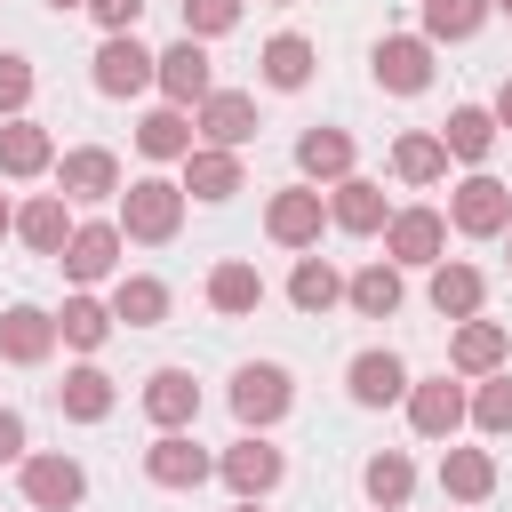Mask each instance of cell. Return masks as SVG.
<instances>
[{
    "instance_id": "cell-9",
    "label": "cell",
    "mask_w": 512,
    "mask_h": 512,
    "mask_svg": "<svg viewBox=\"0 0 512 512\" xmlns=\"http://www.w3.org/2000/svg\"><path fill=\"white\" fill-rule=\"evenodd\" d=\"M16 480H24V504H40V512H72V504L88 496V472H80L64 448L24 456V464H16Z\"/></svg>"
},
{
    "instance_id": "cell-25",
    "label": "cell",
    "mask_w": 512,
    "mask_h": 512,
    "mask_svg": "<svg viewBox=\"0 0 512 512\" xmlns=\"http://www.w3.org/2000/svg\"><path fill=\"white\" fill-rule=\"evenodd\" d=\"M424 296H432V312H440V320H472V312L488 304V280H480V264H456V256H440Z\"/></svg>"
},
{
    "instance_id": "cell-45",
    "label": "cell",
    "mask_w": 512,
    "mask_h": 512,
    "mask_svg": "<svg viewBox=\"0 0 512 512\" xmlns=\"http://www.w3.org/2000/svg\"><path fill=\"white\" fill-rule=\"evenodd\" d=\"M8 232H16V208H8V192H0V240H8Z\"/></svg>"
},
{
    "instance_id": "cell-12",
    "label": "cell",
    "mask_w": 512,
    "mask_h": 512,
    "mask_svg": "<svg viewBox=\"0 0 512 512\" xmlns=\"http://www.w3.org/2000/svg\"><path fill=\"white\" fill-rule=\"evenodd\" d=\"M120 248H128V240H120V224H72V240H64V256H56V264H64V280H72V288H96V280H112V272H120Z\"/></svg>"
},
{
    "instance_id": "cell-13",
    "label": "cell",
    "mask_w": 512,
    "mask_h": 512,
    "mask_svg": "<svg viewBox=\"0 0 512 512\" xmlns=\"http://www.w3.org/2000/svg\"><path fill=\"white\" fill-rule=\"evenodd\" d=\"M504 360H512V328H504V320H480V312L456 320V336H448V368H456V376L480 384V376H496Z\"/></svg>"
},
{
    "instance_id": "cell-22",
    "label": "cell",
    "mask_w": 512,
    "mask_h": 512,
    "mask_svg": "<svg viewBox=\"0 0 512 512\" xmlns=\"http://www.w3.org/2000/svg\"><path fill=\"white\" fill-rule=\"evenodd\" d=\"M16 240H24L32 256H64V240H72V200H64V192H32V200L16 208Z\"/></svg>"
},
{
    "instance_id": "cell-8",
    "label": "cell",
    "mask_w": 512,
    "mask_h": 512,
    "mask_svg": "<svg viewBox=\"0 0 512 512\" xmlns=\"http://www.w3.org/2000/svg\"><path fill=\"white\" fill-rule=\"evenodd\" d=\"M448 256V216L440 208H392V224H384V264H440Z\"/></svg>"
},
{
    "instance_id": "cell-4",
    "label": "cell",
    "mask_w": 512,
    "mask_h": 512,
    "mask_svg": "<svg viewBox=\"0 0 512 512\" xmlns=\"http://www.w3.org/2000/svg\"><path fill=\"white\" fill-rule=\"evenodd\" d=\"M216 480H224V488H232L240 504H264V496H272V488L288 480V456H280V448H272L264 432H240V440H232V448L216 456Z\"/></svg>"
},
{
    "instance_id": "cell-1",
    "label": "cell",
    "mask_w": 512,
    "mask_h": 512,
    "mask_svg": "<svg viewBox=\"0 0 512 512\" xmlns=\"http://www.w3.org/2000/svg\"><path fill=\"white\" fill-rule=\"evenodd\" d=\"M120 240H144V248H168L184 232V184L176 176H136L120 184Z\"/></svg>"
},
{
    "instance_id": "cell-33",
    "label": "cell",
    "mask_w": 512,
    "mask_h": 512,
    "mask_svg": "<svg viewBox=\"0 0 512 512\" xmlns=\"http://www.w3.org/2000/svg\"><path fill=\"white\" fill-rule=\"evenodd\" d=\"M112 320H128V328H160V320H168V280H152V272H120V280H112Z\"/></svg>"
},
{
    "instance_id": "cell-15",
    "label": "cell",
    "mask_w": 512,
    "mask_h": 512,
    "mask_svg": "<svg viewBox=\"0 0 512 512\" xmlns=\"http://www.w3.org/2000/svg\"><path fill=\"white\" fill-rule=\"evenodd\" d=\"M208 472H216V456H208L192 432H160V440L144 448V480H152V488H176V496H184V488H200Z\"/></svg>"
},
{
    "instance_id": "cell-38",
    "label": "cell",
    "mask_w": 512,
    "mask_h": 512,
    "mask_svg": "<svg viewBox=\"0 0 512 512\" xmlns=\"http://www.w3.org/2000/svg\"><path fill=\"white\" fill-rule=\"evenodd\" d=\"M488 24V0H424V40H472Z\"/></svg>"
},
{
    "instance_id": "cell-42",
    "label": "cell",
    "mask_w": 512,
    "mask_h": 512,
    "mask_svg": "<svg viewBox=\"0 0 512 512\" xmlns=\"http://www.w3.org/2000/svg\"><path fill=\"white\" fill-rule=\"evenodd\" d=\"M88 16H96L104 32H136V16H144V0H88Z\"/></svg>"
},
{
    "instance_id": "cell-11",
    "label": "cell",
    "mask_w": 512,
    "mask_h": 512,
    "mask_svg": "<svg viewBox=\"0 0 512 512\" xmlns=\"http://www.w3.org/2000/svg\"><path fill=\"white\" fill-rule=\"evenodd\" d=\"M56 192L64 200H120V160L104 152V144H72V152H56Z\"/></svg>"
},
{
    "instance_id": "cell-10",
    "label": "cell",
    "mask_w": 512,
    "mask_h": 512,
    "mask_svg": "<svg viewBox=\"0 0 512 512\" xmlns=\"http://www.w3.org/2000/svg\"><path fill=\"white\" fill-rule=\"evenodd\" d=\"M88 64H96V72H88L96 96H144V88H152V48H144L136 32H104V48H96Z\"/></svg>"
},
{
    "instance_id": "cell-24",
    "label": "cell",
    "mask_w": 512,
    "mask_h": 512,
    "mask_svg": "<svg viewBox=\"0 0 512 512\" xmlns=\"http://www.w3.org/2000/svg\"><path fill=\"white\" fill-rule=\"evenodd\" d=\"M176 168H184V200H208V208H216V200H232V192H240V152L192 144Z\"/></svg>"
},
{
    "instance_id": "cell-16",
    "label": "cell",
    "mask_w": 512,
    "mask_h": 512,
    "mask_svg": "<svg viewBox=\"0 0 512 512\" xmlns=\"http://www.w3.org/2000/svg\"><path fill=\"white\" fill-rule=\"evenodd\" d=\"M192 128H200V144H216V152H240L264 120H256V96L248 88H216L200 112H192Z\"/></svg>"
},
{
    "instance_id": "cell-7",
    "label": "cell",
    "mask_w": 512,
    "mask_h": 512,
    "mask_svg": "<svg viewBox=\"0 0 512 512\" xmlns=\"http://www.w3.org/2000/svg\"><path fill=\"white\" fill-rule=\"evenodd\" d=\"M368 72H376V88H392V96H424V88H432V40H424V32H384L376 56H368Z\"/></svg>"
},
{
    "instance_id": "cell-2",
    "label": "cell",
    "mask_w": 512,
    "mask_h": 512,
    "mask_svg": "<svg viewBox=\"0 0 512 512\" xmlns=\"http://www.w3.org/2000/svg\"><path fill=\"white\" fill-rule=\"evenodd\" d=\"M448 232H464V240H496V232H512V184H496L488 168H472V176L448 192Z\"/></svg>"
},
{
    "instance_id": "cell-26",
    "label": "cell",
    "mask_w": 512,
    "mask_h": 512,
    "mask_svg": "<svg viewBox=\"0 0 512 512\" xmlns=\"http://www.w3.org/2000/svg\"><path fill=\"white\" fill-rule=\"evenodd\" d=\"M352 160H360V152H352L344 128H304V136H296V168H304V184H344Z\"/></svg>"
},
{
    "instance_id": "cell-29",
    "label": "cell",
    "mask_w": 512,
    "mask_h": 512,
    "mask_svg": "<svg viewBox=\"0 0 512 512\" xmlns=\"http://www.w3.org/2000/svg\"><path fill=\"white\" fill-rule=\"evenodd\" d=\"M312 64H320V56H312V40H304V32H272V40H264V56H256L264 88H280V96H296V88L312 80Z\"/></svg>"
},
{
    "instance_id": "cell-44",
    "label": "cell",
    "mask_w": 512,
    "mask_h": 512,
    "mask_svg": "<svg viewBox=\"0 0 512 512\" xmlns=\"http://www.w3.org/2000/svg\"><path fill=\"white\" fill-rule=\"evenodd\" d=\"M488 112H496V128H512V80L496 88V104H488Z\"/></svg>"
},
{
    "instance_id": "cell-28",
    "label": "cell",
    "mask_w": 512,
    "mask_h": 512,
    "mask_svg": "<svg viewBox=\"0 0 512 512\" xmlns=\"http://www.w3.org/2000/svg\"><path fill=\"white\" fill-rule=\"evenodd\" d=\"M112 400H120V392H112V376H104L96 360L64 368V384H56V408H64L72 424H104V416H112Z\"/></svg>"
},
{
    "instance_id": "cell-35",
    "label": "cell",
    "mask_w": 512,
    "mask_h": 512,
    "mask_svg": "<svg viewBox=\"0 0 512 512\" xmlns=\"http://www.w3.org/2000/svg\"><path fill=\"white\" fill-rule=\"evenodd\" d=\"M440 488H448L456 504L496 496V456H488V448H448V456H440Z\"/></svg>"
},
{
    "instance_id": "cell-49",
    "label": "cell",
    "mask_w": 512,
    "mask_h": 512,
    "mask_svg": "<svg viewBox=\"0 0 512 512\" xmlns=\"http://www.w3.org/2000/svg\"><path fill=\"white\" fill-rule=\"evenodd\" d=\"M264 8H288V0H264Z\"/></svg>"
},
{
    "instance_id": "cell-37",
    "label": "cell",
    "mask_w": 512,
    "mask_h": 512,
    "mask_svg": "<svg viewBox=\"0 0 512 512\" xmlns=\"http://www.w3.org/2000/svg\"><path fill=\"white\" fill-rule=\"evenodd\" d=\"M344 296V272L328 264V256H296V272H288V304L296 312H328Z\"/></svg>"
},
{
    "instance_id": "cell-21",
    "label": "cell",
    "mask_w": 512,
    "mask_h": 512,
    "mask_svg": "<svg viewBox=\"0 0 512 512\" xmlns=\"http://www.w3.org/2000/svg\"><path fill=\"white\" fill-rule=\"evenodd\" d=\"M56 168V136L24 112V120H0V176L24 184V176H48Z\"/></svg>"
},
{
    "instance_id": "cell-23",
    "label": "cell",
    "mask_w": 512,
    "mask_h": 512,
    "mask_svg": "<svg viewBox=\"0 0 512 512\" xmlns=\"http://www.w3.org/2000/svg\"><path fill=\"white\" fill-rule=\"evenodd\" d=\"M432 136H440V152H448V160L480 168V160L496 152V136H504V128H496V112H488V104H456V112H448V128H432Z\"/></svg>"
},
{
    "instance_id": "cell-27",
    "label": "cell",
    "mask_w": 512,
    "mask_h": 512,
    "mask_svg": "<svg viewBox=\"0 0 512 512\" xmlns=\"http://www.w3.org/2000/svg\"><path fill=\"white\" fill-rule=\"evenodd\" d=\"M264 304V272L248 264V256H224L216 272H208V312H224V320H248Z\"/></svg>"
},
{
    "instance_id": "cell-43",
    "label": "cell",
    "mask_w": 512,
    "mask_h": 512,
    "mask_svg": "<svg viewBox=\"0 0 512 512\" xmlns=\"http://www.w3.org/2000/svg\"><path fill=\"white\" fill-rule=\"evenodd\" d=\"M32 456V440H24V416L16 408H0V464H24Z\"/></svg>"
},
{
    "instance_id": "cell-40",
    "label": "cell",
    "mask_w": 512,
    "mask_h": 512,
    "mask_svg": "<svg viewBox=\"0 0 512 512\" xmlns=\"http://www.w3.org/2000/svg\"><path fill=\"white\" fill-rule=\"evenodd\" d=\"M240 8H248V0H184V40H200V48L224 40V32L240 24Z\"/></svg>"
},
{
    "instance_id": "cell-36",
    "label": "cell",
    "mask_w": 512,
    "mask_h": 512,
    "mask_svg": "<svg viewBox=\"0 0 512 512\" xmlns=\"http://www.w3.org/2000/svg\"><path fill=\"white\" fill-rule=\"evenodd\" d=\"M392 176H400V184H440V176H448L440 136H432V128H408V136L392 144Z\"/></svg>"
},
{
    "instance_id": "cell-46",
    "label": "cell",
    "mask_w": 512,
    "mask_h": 512,
    "mask_svg": "<svg viewBox=\"0 0 512 512\" xmlns=\"http://www.w3.org/2000/svg\"><path fill=\"white\" fill-rule=\"evenodd\" d=\"M48 8H56V16H72V8H88V0H48Z\"/></svg>"
},
{
    "instance_id": "cell-19",
    "label": "cell",
    "mask_w": 512,
    "mask_h": 512,
    "mask_svg": "<svg viewBox=\"0 0 512 512\" xmlns=\"http://www.w3.org/2000/svg\"><path fill=\"white\" fill-rule=\"evenodd\" d=\"M344 392L360 400V408H392V400H408V360L400 352H360L352 368H344Z\"/></svg>"
},
{
    "instance_id": "cell-31",
    "label": "cell",
    "mask_w": 512,
    "mask_h": 512,
    "mask_svg": "<svg viewBox=\"0 0 512 512\" xmlns=\"http://www.w3.org/2000/svg\"><path fill=\"white\" fill-rule=\"evenodd\" d=\"M400 296H408V288H400V264H384V256H376V264H360V272L344 280V304H352L360 320H392V312H400Z\"/></svg>"
},
{
    "instance_id": "cell-18",
    "label": "cell",
    "mask_w": 512,
    "mask_h": 512,
    "mask_svg": "<svg viewBox=\"0 0 512 512\" xmlns=\"http://www.w3.org/2000/svg\"><path fill=\"white\" fill-rule=\"evenodd\" d=\"M48 352H56V312L8 304V312H0V360H8V368H40Z\"/></svg>"
},
{
    "instance_id": "cell-14",
    "label": "cell",
    "mask_w": 512,
    "mask_h": 512,
    "mask_svg": "<svg viewBox=\"0 0 512 512\" xmlns=\"http://www.w3.org/2000/svg\"><path fill=\"white\" fill-rule=\"evenodd\" d=\"M464 408H472L464 384H448V376H408V424H416L424 440H456Z\"/></svg>"
},
{
    "instance_id": "cell-20",
    "label": "cell",
    "mask_w": 512,
    "mask_h": 512,
    "mask_svg": "<svg viewBox=\"0 0 512 512\" xmlns=\"http://www.w3.org/2000/svg\"><path fill=\"white\" fill-rule=\"evenodd\" d=\"M144 416H152L160 432H192V416H200L192 368H152V376H144Z\"/></svg>"
},
{
    "instance_id": "cell-39",
    "label": "cell",
    "mask_w": 512,
    "mask_h": 512,
    "mask_svg": "<svg viewBox=\"0 0 512 512\" xmlns=\"http://www.w3.org/2000/svg\"><path fill=\"white\" fill-rule=\"evenodd\" d=\"M464 416H472L488 440H504V432H512V376H504V368H496V376H480V392H472V408H464Z\"/></svg>"
},
{
    "instance_id": "cell-47",
    "label": "cell",
    "mask_w": 512,
    "mask_h": 512,
    "mask_svg": "<svg viewBox=\"0 0 512 512\" xmlns=\"http://www.w3.org/2000/svg\"><path fill=\"white\" fill-rule=\"evenodd\" d=\"M488 8H496V16H512V0H488Z\"/></svg>"
},
{
    "instance_id": "cell-5",
    "label": "cell",
    "mask_w": 512,
    "mask_h": 512,
    "mask_svg": "<svg viewBox=\"0 0 512 512\" xmlns=\"http://www.w3.org/2000/svg\"><path fill=\"white\" fill-rule=\"evenodd\" d=\"M264 232H272L280 248H320V232H328V192H320V184H280V192L264 200Z\"/></svg>"
},
{
    "instance_id": "cell-41",
    "label": "cell",
    "mask_w": 512,
    "mask_h": 512,
    "mask_svg": "<svg viewBox=\"0 0 512 512\" xmlns=\"http://www.w3.org/2000/svg\"><path fill=\"white\" fill-rule=\"evenodd\" d=\"M24 104H32V56L0 48V120H24Z\"/></svg>"
},
{
    "instance_id": "cell-17",
    "label": "cell",
    "mask_w": 512,
    "mask_h": 512,
    "mask_svg": "<svg viewBox=\"0 0 512 512\" xmlns=\"http://www.w3.org/2000/svg\"><path fill=\"white\" fill-rule=\"evenodd\" d=\"M328 224H336V232H352V240L384 232V224H392V200H384V184H368V176H344V184H328Z\"/></svg>"
},
{
    "instance_id": "cell-34",
    "label": "cell",
    "mask_w": 512,
    "mask_h": 512,
    "mask_svg": "<svg viewBox=\"0 0 512 512\" xmlns=\"http://www.w3.org/2000/svg\"><path fill=\"white\" fill-rule=\"evenodd\" d=\"M112 328H120V320H112V304H96L88 288H72V296H64V312H56V344H72V352H96Z\"/></svg>"
},
{
    "instance_id": "cell-3",
    "label": "cell",
    "mask_w": 512,
    "mask_h": 512,
    "mask_svg": "<svg viewBox=\"0 0 512 512\" xmlns=\"http://www.w3.org/2000/svg\"><path fill=\"white\" fill-rule=\"evenodd\" d=\"M288 408H296V384H288L280 360H248V368L232 376V416H240V432H272Z\"/></svg>"
},
{
    "instance_id": "cell-30",
    "label": "cell",
    "mask_w": 512,
    "mask_h": 512,
    "mask_svg": "<svg viewBox=\"0 0 512 512\" xmlns=\"http://www.w3.org/2000/svg\"><path fill=\"white\" fill-rule=\"evenodd\" d=\"M200 144V128H192V112H176V104H152L144 120H136V152L144 160H184Z\"/></svg>"
},
{
    "instance_id": "cell-48",
    "label": "cell",
    "mask_w": 512,
    "mask_h": 512,
    "mask_svg": "<svg viewBox=\"0 0 512 512\" xmlns=\"http://www.w3.org/2000/svg\"><path fill=\"white\" fill-rule=\"evenodd\" d=\"M232 512H264V504H232Z\"/></svg>"
},
{
    "instance_id": "cell-6",
    "label": "cell",
    "mask_w": 512,
    "mask_h": 512,
    "mask_svg": "<svg viewBox=\"0 0 512 512\" xmlns=\"http://www.w3.org/2000/svg\"><path fill=\"white\" fill-rule=\"evenodd\" d=\"M152 88L176 104V112H200L208 96H216V72H208V48L200 40H176V48H160L152 56Z\"/></svg>"
},
{
    "instance_id": "cell-32",
    "label": "cell",
    "mask_w": 512,
    "mask_h": 512,
    "mask_svg": "<svg viewBox=\"0 0 512 512\" xmlns=\"http://www.w3.org/2000/svg\"><path fill=\"white\" fill-rule=\"evenodd\" d=\"M360 488H368L376 512H400V504L416 496V464H408V448H376V456L360 464Z\"/></svg>"
}]
</instances>
